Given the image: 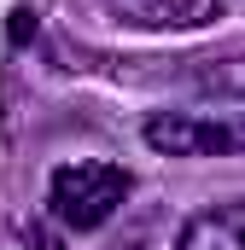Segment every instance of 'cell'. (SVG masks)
<instances>
[{"label":"cell","instance_id":"277c9868","mask_svg":"<svg viewBox=\"0 0 245 250\" xmlns=\"http://www.w3.org/2000/svg\"><path fill=\"white\" fill-rule=\"evenodd\" d=\"M175 250H245V198L216 204V209H198L181 227Z\"/></svg>","mask_w":245,"mask_h":250},{"label":"cell","instance_id":"5b68a950","mask_svg":"<svg viewBox=\"0 0 245 250\" xmlns=\"http://www.w3.org/2000/svg\"><path fill=\"white\" fill-rule=\"evenodd\" d=\"M187 82L198 93H210V99H240L245 105V53L240 59H198L187 70Z\"/></svg>","mask_w":245,"mask_h":250},{"label":"cell","instance_id":"7a4b0ae2","mask_svg":"<svg viewBox=\"0 0 245 250\" xmlns=\"http://www.w3.org/2000/svg\"><path fill=\"white\" fill-rule=\"evenodd\" d=\"M140 140L158 157H228L245 151V111H152Z\"/></svg>","mask_w":245,"mask_h":250},{"label":"cell","instance_id":"6da1fadb","mask_svg":"<svg viewBox=\"0 0 245 250\" xmlns=\"http://www.w3.org/2000/svg\"><path fill=\"white\" fill-rule=\"evenodd\" d=\"M128 192H134V175H128L122 163L82 157V163L53 169V181H47V209H53V221L70 227V233H94V227H105L122 204H128Z\"/></svg>","mask_w":245,"mask_h":250},{"label":"cell","instance_id":"3957f363","mask_svg":"<svg viewBox=\"0 0 245 250\" xmlns=\"http://www.w3.org/2000/svg\"><path fill=\"white\" fill-rule=\"evenodd\" d=\"M105 18L140 35H181V29H210L222 18V0H105Z\"/></svg>","mask_w":245,"mask_h":250}]
</instances>
